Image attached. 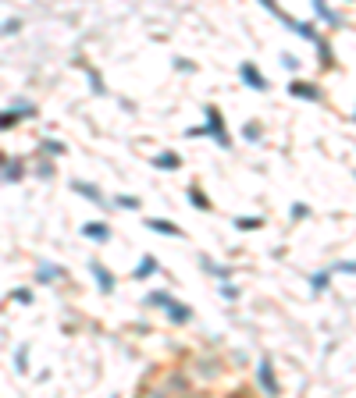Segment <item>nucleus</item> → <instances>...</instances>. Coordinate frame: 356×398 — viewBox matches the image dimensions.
I'll return each mask as SVG.
<instances>
[{"label":"nucleus","mask_w":356,"mask_h":398,"mask_svg":"<svg viewBox=\"0 0 356 398\" xmlns=\"http://www.w3.org/2000/svg\"><path fill=\"white\" fill-rule=\"evenodd\" d=\"M221 292H224V299H235V295H239V288H235V285H224Z\"/></svg>","instance_id":"17"},{"label":"nucleus","mask_w":356,"mask_h":398,"mask_svg":"<svg viewBox=\"0 0 356 398\" xmlns=\"http://www.w3.org/2000/svg\"><path fill=\"white\" fill-rule=\"evenodd\" d=\"M157 167H178V156L175 153H161L157 156Z\"/></svg>","instance_id":"12"},{"label":"nucleus","mask_w":356,"mask_h":398,"mask_svg":"<svg viewBox=\"0 0 356 398\" xmlns=\"http://www.w3.org/2000/svg\"><path fill=\"white\" fill-rule=\"evenodd\" d=\"M82 235H86V238H96V242H107V238H110L107 224H96V221H89V224L82 228Z\"/></svg>","instance_id":"5"},{"label":"nucleus","mask_w":356,"mask_h":398,"mask_svg":"<svg viewBox=\"0 0 356 398\" xmlns=\"http://www.w3.org/2000/svg\"><path fill=\"white\" fill-rule=\"evenodd\" d=\"M150 302H153V306H164V309H168V316H171L175 324H185L189 316H192V309H189V306H178V302H175L171 295H164V292H153V295H150Z\"/></svg>","instance_id":"1"},{"label":"nucleus","mask_w":356,"mask_h":398,"mask_svg":"<svg viewBox=\"0 0 356 398\" xmlns=\"http://www.w3.org/2000/svg\"><path fill=\"white\" fill-rule=\"evenodd\" d=\"M89 270H93V277L100 281V288H103V292H114V277L107 274V267H100V263L93 260V263H89Z\"/></svg>","instance_id":"3"},{"label":"nucleus","mask_w":356,"mask_h":398,"mask_svg":"<svg viewBox=\"0 0 356 398\" xmlns=\"http://www.w3.org/2000/svg\"><path fill=\"white\" fill-rule=\"evenodd\" d=\"M117 207H125V210H136V207H139V199H136V195H117Z\"/></svg>","instance_id":"14"},{"label":"nucleus","mask_w":356,"mask_h":398,"mask_svg":"<svg viewBox=\"0 0 356 398\" xmlns=\"http://www.w3.org/2000/svg\"><path fill=\"white\" fill-rule=\"evenodd\" d=\"M317 15H321V18H328V22H335V15H331V11H328L324 4H317Z\"/></svg>","instance_id":"18"},{"label":"nucleus","mask_w":356,"mask_h":398,"mask_svg":"<svg viewBox=\"0 0 356 398\" xmlns=\"http://www.w3.org/2000/svg\"><path fill=\"white\" fill-rule=\"evenodd\" d=\"M18 171H22V167H18V164H11V160H8V167H4V178H8V181H18V178H22V174H18Z\"/></svg>","instance_id":"15"},{"label":"nucleus","mask_w":356,"mask_h":398,"mask_svg":"<svg viewBox=\"0 0 356 398\" xmlns=\"http://www.w3.org/2000/svg\"><path fill=\"white\" fill-rule=\"evenodd\" d=\"M235 224H239V228H260L264 221H260V217H239V221H235Z\"/></svg>","instance_id":"16"},{"label":"nucleus","mask_w":356,"mask_h":398,"mask_svg":"<svg viewBox=\"0 0 356 398\" xmlns=\"http://www.w3.org/2000/svg\"><path fill=\"white\" fill-rule=\"evenodd\" d=\"M43 146H47L50 153H64V146H61V142H54V139H50V142H43Z\"/></svg>","instance_id":"19"},{"label":"nucleus","mask_w":356,"mask_h":398,"mask_svg":"<svg viewBox=\"0 0 356 398\" xmlns=\"http://www.w3.org/2000/svg\"><path fill=\"white\" fill-rule=\"evenodd\" d=\"M157 270V260L153 256H143V263H139V270H136V277H150Z\"/></svg>","instance_id":"9"},{"label":"nucleus","mask_w":356,"mask_h":398,"mask_svg":"<svg viewBox=\"0 0 356 398\" xmlns=\"http://www.w3.org/2000/svg\"><path fill=\"white\" fill-rule=\"evenodd\" d=\"M146 228H150V231H161V235H182L171 221H157V217H150V221H146Z\"/></svg>","instance_id":"7"},{"label":"nucleus","mask_w":356,"mask_h":398,"mask_svg":"<svg viewBox=\"0 0 356 398\" xmlns=\"http://www.w3.org/2000/svg\"><path fill=\"white\" fill-rule=\"evenodd\" d=\"M54 277H61V270H57V267H50V263L39 267V281H54Z\"/></svg>","instance_id":"11"},{"label":"nucleus","mask_w":356,"mask_h":398,"mask_svg":"<svg viewBox=\"0 0 356 398\" xmlns=\"http://www.w3.org/2000/svg\"><path fill=\"white\" fill-rule=\"evenodd\" d=\"M75 192H82V195H89V199H100V188H93V185H86V181H75ZM103 203V199H100Z\"/></svg>","instance_id":"10"},{"label":"nucleus","mask_w":356,"mask_h":398,"mask_svg":"<svg viewBox=\"0 0 356 398\" xmlns=\"http://www.w3.org/2000/svg\"><path fill=\"white\" fill-rule=\"evenodd\" d=\"M189 199H192V203L200 207V210H207V207H210L207 199H203V192H200V188H189Z\"/></svg>","instance_id":"13"},{"label":"nucleus","mask_w":356,"mask_h":398,"mask_svg":"<svg viewBox=\"0 0 356 398\" xmlns=\"http://www.w3.org/2000/svg\"><path fill=\"white\" fill-rule=\"evenodd\" d=\"M260 384H264L271 394H278V384H274V373H271V363H267V359L260 363Z\"/></svg>","instance_id":"8"},{"label":"nucleus","mask_w":356,"mask_h":398,"mask_svg":"<svg viewBox=\"0 0 356 398\" xmlns=\"http://www.w3.org/2000/svg\"><path fill=\"white\" fill-rule=\"evenodd\" d=\"M289 93H292V96H306V100H317V96H321L317 86H310V82H292Z\"/></svg>","instance_id":"6"},{"label":"nucleus","mask_w":356,"mask_h":398,"mask_svg":"<svg viewBox=\"0 0 356 398\" xmlns=\"http://www.w3.org/2000/svg\"><path fill=\"white\" fill-rule=\"evenodd\" d=\"M239 75L246 78V82H250L253 89H264V78H260V71H257V68H253L250 61H243V68H239Z\"/></svg>","instance_id":"4"},{"label":"nucleus","mask_w":356,"mask_h":398,"mask_svg":"<svg viewBox=\"0 0 356 398\" xmlns=\"http://www.w3.org/2000/svg\"><path fill=\"white\" fill-rule=\"evenodd\" d=\"M203 132L217 135V142H221V146H228V135H224V121H221V114H217L214 107L207 110V128H203Z\"/></svg>","instance_id":"2"}]
</instances>
